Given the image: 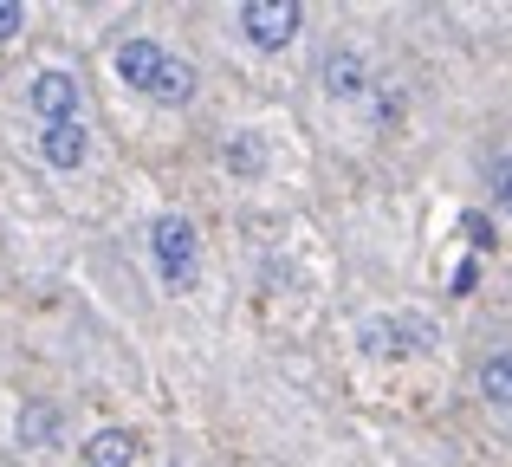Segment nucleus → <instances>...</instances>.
Instances as JSON below:
<instances>
[{"mask_svg":"<svg viewBox=\"0 0 512 467\" xmlns=\"http://www.w3.org/2000/svg\"><path fill=\"white\" fill-rule=\"evenodd\" d=\"M20 26H26V7H20V0H0V46L20 39Z\"/></svg>","mask_w":512,"mask_h":467,"instance_id":"14","label":"nucleus"},{"mask_svg":"<svg viewBox=\"0 0 512 467\" xmlns=\"http://www.w3.org/2000/svg\"><path fill=\"white\" fill-rule=\"evenodd\" d=\"M163 52L169 46H156V39H124V46H117V78H124V85H137V91H150V78H156V65H163Z\"/></svg>","mask_w":512,"mask_h":467,"instance_id":"8","label":"nucleus"},{"mask_svg":"<svg viewBox=\"0 0 512 467\" xmlns=\"http://www.w3.org/2000/svg\"><path fill=\"white\" fill-rule=\"evenodd\" d=\"M26 104H33L39 124H65V117H78L85 91H78V78H72V72H39L33 85H26Z\"/></svg>","mask_w":512,"mask_h":467,"instance_id":"5","label":"nucleus"},{"mask_svg":"<svg viewBox=\"0 0 512 467\" xmlns=\"http://www.w3.org/2000/svg\"><path fill=\"white\" fill-rule=\"evenodd\" d=\"M487 189H493V208L512 221V156H500V163H493V182H487Z\"/></svg>","mask_w":512,"mask_h":467,"instance_id":"13","label":"nucleus"},{"mask_svg":"<svg viewBox=\"0 0 512 467\" xmlns=\"http://www.w3.org/2000/svg\"><path fill=\"white\" fill-rule=\"evenodd\" d=\"M150 266L169 292H188L201 279V234L188 215H156L150 221Z\"/></svg>","mask_w":512,"mask_h":467,"instance_id":"1","label":"nucleus"},{"mask_svg":"<svg viewBox=\"0 0 512 467\" xmlns=\"http://www.w3.org/2000/svg\"><path fill=\"white\" fill-rule=\"evenodd\" d=\"M143 98H156V104H188L195 98V65L182 59V52H163V65H156V78H150V91Z\"/></svg>","mask_w":512,"mask_h":467,"instance_id":"9","label":"nucleus"},{"mask_svg":"<svg viewBox=\"0 0 512 467\" xmlns=\"http://www.w3.org/2000/svg\"><path fill=\"white\" fill-rule=\"evenodd\" d=\"M480 403L500 422H512V351H493L487 364H480Z\"/></svg>","mask_w":512,"mask_h":467,"instance_id":"10","label":"nucleus"},{"mask_svg":"<svg viewBox=\"0 0 512 467\" xmlns=\"http://www.w3.org/2000/svg\"><path fill=\"white\" fill-rule=\"evenodd\" d=\"M221 163L234 169V176H260V169H266V143L253 137V130H240V137L221 143Z\"/></svg>","mask_w":512,"mask_h":467,"instance_id":"12","label":"nucleus"},{"mask_svg":"<svg viewBox=\"0 0 512 467\" xmlns=\"http://www.w3.org/2000/svg\"><path fill=\"white\" fill-rule=\"evenodd\" d=\"M39 156H46L52 169H85L91 130L78 124V117H65V124H39Z\"/></svg>","mask_w":512,"mask_h":467,"instance_id":"6","label":"nucleus"},{"mask_svg":"<svg viewBox=\"0 0 512 467\" xmlns=\"http://www.w3.org/2000/svg\"><path fill=\"white\" fill-rule=\"evenodd\" d=\"M137 429H98L78 448V467H137Z\"/></svg>","mask_w":512,"mask_h":467,"instance_id":"7","label":"nucleus"},{"mask_svg":"<svg viewBox=\"0 0 512 467\" xmlns=\"http://www.w3.org/2000/svg\"><path fill=\"white\" fill-rule=\"evenodd\" d=\"M234 26H240V39H247L253 52H279V46L299 39L305 7H299V0H247V7L234 13Z\"/></svg>","mask_w":512,"mask_h":467,"instance_id":"3","label":"nucleus"},{"mask_svg":"<svg viewBox=\"0 0 512 467\" xmlns=\"http://www.w3.org/2000/svg\"><path fill=\"white\" fill-rule=\"evenodd\" d=\"M376 85H383V78H376V59H370L363 39H338V46L325 52V98L331 104H357V98H370Z\"/></svg>","mask_w":512,"mask_h":467,"instance_id":"4","label":"nucleus"},{"mask_svg":"<svg viewBox=\"0 0 512 467\" xmlns=\"http://www.w3.org/2000/svg\"><path fill=\"white\" fill-rule=\"evenodd\" d=\"M357 344L370 357H422V351H435L441 344V325L435 318H422V312H383V318H363L357 325Z\"/></svg>","mask_w":512,"mask_h":467,"instance_id":"2","label":"nucleus"},{"mask_svg":"<svg viewBox=\"0 0 512 467\" xmlns=\"http://www.w3.org/2000/svg\"><path fill=\"white\" fill-rule=\"evenodd\" d=\"M59 435H65L59 403H26L20 409V448H59Z\"/></svg>","mask_w":512,"mask_h":467,"instance_id":"11","label":"nucleus"}]
</instances>
